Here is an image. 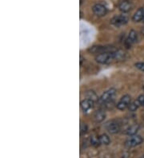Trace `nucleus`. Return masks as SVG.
I'll list each match as a JSON object with an SVG mask.
<instances>
[{"mask_svg": "<svg viewBox=\"0 0 144 158\" xmlns=\"http://www.w3.org/2000/svg\"><path fill=\"white\" fill-rule=\"evenodd\" d=\"M115 94H116L115 89L111 88V89H108L104 94H103L102 96L98 98V103H100V104H107V103L110 102L114 98Z\"/></svg>", "mask_w": 144, "mask_h": 158, "instance_id": "f257e3e1", "label": "nucleus"}, {"mask_svg": "<svg viewBox=\"0 0 144 158\" xmlns=\"http://www.w3.org/2000/svg\"><path fill=\"white\" fill-rule=\"evenodd\" d=\"M128 17L124 15H115L111 19V23L115 27H121V26L125 25L128 23Z\"/></svg>", "mask_w": 144, "mask_h": 158, "instance_id": "f03ea898", "label": "nucleus"}, {"mask_svg": "<svg viewBox=\"0 0 144 158\" xmlns=\"http://www.w3.org/2000/svg\"><path fill=\"white\" fill-rule=\"evenodd\" d=\"M131 103V98L130 95H124L121 98V99L119 101V102L116 105L118 110H124L127 108H129V106Z\"/></svg>", "mask_w": 144, "mask_h": 158, "instance_id": "7ed1b4c3", "label": "nucleus"}, {"mask_svg": "<svg viewBox=\"0 0 144 158\" xmlns=\"http://www.w3.org/2000/svg\"><path fill=\"white\" fill-rule=\"evenodd\" d=\"M106 129H107V130L110 133L115 134V133H119L120 129H121V126H120V124L117 121L112 120V121L107 122V124H106Z\"/></svg>", "mask_w": 144, "mask_h": 158, "instance_id": "20e7f679", "label": "nucleus"}, {"mask_svg": "<svg viewBox=\"0 0 144 158\" xmlns=\"http://www.w3.org/2000/svg\"><path fill=\"white\" fill-rule=\"evenodd\" d=\"M142 141H143L142 137L141 136L135 134V135L130 136V137L126 141V145L127 147H134L142 144Z\"/></svg>", "mask_w": 144, "mask_h": 158, "instance_id": "39448f33", "label": "nucleus"}, {"mask_svg": "<svg viewBox=\"0 0 144 158\" xmlns=\"http://www.w3.org/2000/svg\"><path fill=\"white\" fill-rule=\"evenodd\" d=\"M93 13L98 17H103L107 13V9L104 5L101 3H96L92 7Z\"/></svg>", "mask_w": 144, "mask_h": 158, "instance_id": "423d86ee", "label": "nucleus"}, {"mask_svg": "<svg viewBox=\"0 0 144 158\" xmlns=\"http://www.w3.org/2000/svg\"><path fill=\"white\" fill-rule=\"evenodd\" d=\"M137 39H138V35L134 31H131L130 33H129L128 36H127V39L125 41V45L127 46V48L131 47L133 44L137 42Z\"/></svg>", "mask_w": 144, "mask_h": 158, "instance_id": "0eeeda50", "label": "nucleus"}, {"mask_svg": "<svg viewBox=\"0 0 144 158\" xmlns=\"http://www.w3.org/2000/svg\"><path fill=\"white\" fill-rule=\"evenodd\" d=\"M94 101L90 100V99L88 98H86L81 102V109H82V110H83L84 113H87L89 110H90L93 107H94Z\"/></svg>", "mask_w": 144, "mask_h": 158, "instance_id": "6e6552de", "label": "nucleus"}, {"mask_svg": "<svg viewBox=\"0 0 144 158\" xmlns=\"http://www.w3.org/2000/svg\"><path fill=\"white\" fill-rule=\"evenodd\" d=\"M119 9L123 13H127L132 9V3L129 0H122L119 3Z\"/></svg>", "mask_w": 144, "mask_h": 158, "instance_id": "1a4fd4ad", "label": "nucleus"}, {"mask_svg": "<svg viewBox=\"0 0 144 158\" xmlns=\"http://www.w3.org/2000/svg\"><path fill=\"white\" fill-rule=\"evenodd\" d=\"M144 19V7L138 8L135 11L134 15L132 17V20L134 23H138V22L142 21Z\"/></svg>", "mask_w": 144, "mask_h": 158, "instance_id": "9d476101", "label": "nucleus"}, {"mask_svg": "<svg viewBox=\"0 0 144 158\" xmlns=\"http://www.w3.org/2000/svg\"><path fill=\"white\" fill-rule=\"evenodd\" d=\"M106 114L103 110H98L94 114V120L95 122H101L105 119Z\"/></svg>", "mask_w": 144, "mask_h": 158, "instance_id": "9b49d317", "label": "nucleus"}, {"mask_svg": "<svg viewBox=\"0 0 144 158\" xmlns=\"http://www.w3.org/2000/svg\"><path fill=\"white\" fill-rule=\"evenodd\" d=\"M138 129H139V125H137V124H134V125H131L130 127H128V129L126 131V134L128 136L135 135L137 132L138 131Z\"/></svg>", "mask_w": 144, "mask_h": 158, "instance_id": "f8f14e48", "label": "nucleus"}, {"mask_svg": "<svg viewBox=\"0 0 144 158\" xmlns=\"http://www.w3.org/2000/svg\"><path fill=\"white\" fill-rule=\"evenodd\" d=\"M98 141H99L100 144H102V145H109L110 143H111L110 137H108L107 134H102V135L98 137Z\"/></svg>", "mask_w": 144, "mask_h": 158, "instance_id": "ddd939ff", "label": "nucleus"}, {"mask_svg": "<svg viewBox=\"0 0 144 158\" xmlns=\"http://www.w3.org/2000/svg\"><path fill=\"white\" fill-rule=\"evenodd\" d=\"M86 97H87L86 98L90 99V100L94 101V102L98 100V97H97V95H96V94L94 91H87V93H86Z\"/></svg>", "mask_w": 144, "mask_h": 158, "instance_id": "4468645a", "label": "nucleus"}, {"mask_svg": "<svg viewBox=\"0 0 144 158\" xmlns=\"http://www.w3.org/2000/svg\"><path fill=\"white\" fill-rule=\"evenodd\" d=\"M139 106H140V105L138 103V100H136L134 101V102H133L132 103H131V105L129 106V110H130V111H131V112H134V111H136V110L139 107Z\"/></svg>", "mask_w": 144, "mask_h": 158, "instance_id": "2eb2a0df", "label": "nucleus"}, {"mask_svg": "<svg viewBox=\"0 0 144 158\" xmlns=\"http://www.w3.org/2000/svg\"><path fill=\"white\" fill-rule=\"evenodd\" d=\"M87 131V125L84 123H81L80 125V133L83 135V134H85Z\"/></svg>", "mask_w": 144, "mask_h": 158, "instance_id": "dca6fc26", "label": "nucleus"}, {"mask_svg": "<svg viewBox=\"0 0 144 158\" xmlns=\"http://www.w3.org/2000/svg\"><path fill=\"white\" fill-rule=\"evenodd\" d=\"M134 66L141 71L144 72V62H136L134 64Z\"/></svg>", "mask_w": 144, "mask_h": 158, "instance_id": "f3484780", "label": "nucleus"}, {"mask_svg": "<svg viewBox=\"0 0 144 158\" xmlns=\"http://www.w3.org/2000/svg\"><path fill=\"white\" fill-rule=\"evenodd\" d=\"M137 100H138V103H139V105H140V106H144V94L140 95V96L138 97Z\"/></svg>", "mask_w": 144, "mask_h": 158, "instance_id": "a211bd4d", "label": "nucleus"}, {"mask_svg": "<svg viewBox=\"0 0 144 158\" xmlns=\"http://www.w3.org/2000/svg\"><path fill=\"white\" fill-rule=\"evenodd\" d=\"M142 34H143V35H144V28H143V29H142Z\"/></svg>", "mask_w": 144, "mask_h": 158, "instance_id": "6ab92c4d", "label": "nucleus"}, {"mask_svg": "<svg viewBox=\"0 0 144 158\" xmlns=\"http://www.w3.org/2000/svg\"><path fill=\"white\" fill-rule=\"evenodd\" d=\"M142 21H143V23H144V19H143V20H142Z\"/></svg>", "mask_w": 144, "mask_h": 158, "instance_id": "aec40b11", "label": "nucleus"}]
</instances>
